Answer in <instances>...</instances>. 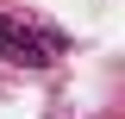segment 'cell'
<instances>
[{"instance_id":"obj_1","label":"cell","mask_w":125,"mask_h":119,"mask_svg":"<svg viewBox=\"0 0 125 119\" xmlns=\"http://www.w3.org/2000/svg\"><path fill=\"white\" fill-rule=\"evenodd\" d=\"M62 57V31L44 19H0V63H19V69H50Z\"/></svg>"}]
</instances>
